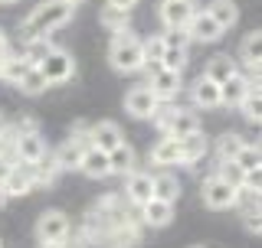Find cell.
<instances>
[{
    "label": "cell",
    "mask_w": 262,
    "mask_h": 248,
    "mask_svg": "<svg viewBox=\"0 0 262 248\" xmlns=\"http://www.w3.org/2000/svg\"><path fill=\"white\" fill-rule=\"evenodd\" d=\"M147 160H151L154 167H161V170H167V167H180V137L164 134L158 144L151 147Z\"/></svg>",
    "instance_id": "2e32d148"
},
{
    "label": "cell",
    "mask_w": 262,
    "mask_h": 248,
    "mask_svg": "<svg viewBox=\"0 0 262 248\" xmlns=\"http://www.w3.org/2000/svg\"><path fill=\"white\" fill-rule=\"evenodd\" d=\"M154 196L177 206V200H180V180L174 177V173H167V170H164V173H154Z\"/></svg>",
    "instance_id": "83f0119b"
},
{
    "label": "cell",
    "mask_w": 262,
    "mask_h": 248,
    "mask_svg": "<svg viewBox=\"0 0 262 248\" xmlns=\"http://www.w3.org/2000/svg\"><path fill=\"white\" fill-rule=\"evenodd\" d=\"M76 7L69 0H39L33 10L23 16V33L27 36H49V33L62 30L72 20Z\"/></svg>",
    "instance_id": "6da1fadb"
},
{
    "label": "cell",
    "mask_w": 262,
    "mask_h": 248,
    "mask_svg": "<svg viewBox=\"0 0 262 248\" xmlns=\"http://www.w3.org/2000/svg\"><path fill=\"white\" fill-rule=\"evenodd\" d=\"M98 23H102L108 33H118V30H128L131 23V10H118V7H102V13H98Z\"/></svg>",
    "instance_id": "4dcf8cb0"
},
{
    "label": "cell",
    "mask_w": 262,
    "mask_h": 248,
    "mask_svg": "<svg viewBox=\"0 0 262 248\" xmlns=\"http://www.w3.org/2000/svg\"><path fill=\"white\" fill-rule=\"evenodd\" d=\"M108 62L115 72H125V76H131V72H138L144 65V49H141V39L128 30H118L112 36V46H108Z\"/></svg>",
    "instance_id": "7a4b0ae2"
},
{
    "label": "cell",
    "mask_w": 262,
    "mask_h": 248,
    "mask_svg": "<svg viewBox=\"0 0 262 248\" xmlns=\"http://www.w3.org/2000/svg\"><path fill=\"white\" fill-rule=\"evenodd\" d=\"M53 49H56V46L49 43V36H27V43H23V53H20V56H23L30 65H39L49 53H53Z\"/></svg>",
    "instance_id": "f1b7e54d"
},
{
    "label": "cell",
    "mask_w": 262,
    "mask_h": 248,
    "mask_svg": "<svg viewBox=\"0 0 262 248\" xmlns=\"http://www.w3.org/2000/svg\"><path fill=\"white\" fill-rule=\"evenodd\" d=\"M200 200H203V206H207V209L223 212V209H233V206L239 203V189L229 186L226 180H220L216 173H213V177L203 180V186H200Z\"/></svg>",
    "instance_id": "3957f363"
},
{
    "label": "cell",
    "mask_w": 262,
    "mask_h": 248,
    "mask_svg": "<svg viewBox=\"0 0 262 248\" xmlns=\"http://www.w3.org/2000/svg\"><path fill=\"white\" fill-rule=\"evenodd\" d=\"M184 30H187V36H190V43H216V39H223V33H226L207 10H196L190 20H187Z\"/></svg>",
    "instance_id": "30bf717a"
},
{
    "label": "cell",
    "mask_w": 262,
    "mask_h": 248,
    "mask_svg": "<svg viewBox=\"0 0 262 248\" xmlns=\"http://www.w3.org/2000/svg\"><path fill=\"white\" fill-rule=\"evenodd\" d=\"M161 69L184 72V69H187V49H164V56H161Z\"/></svg>",
    "instance_id": "e575fe53"
},
{
    "label": "cell",
    "mask_w": 262,
    "mask_h": 248,
    "mask_svg": "<svg viewBox=\"0 0 262 248\" xmlns=\"http://www.w3.org/2000/svg\"><path fill=\"white\" fill-rule=\"evenodd\" d=\"M39 72H43L46 85H66V82L76 76V59H72V53H66V49L56 46L53 53L39 62Z\"/></svg>",
    "instance_id": "277c9868"
},
{
    "label": "cell",
    "mask_w": 262,
    "mask_h": 248,
    "mask_svg": "<svg viewBox=\"0 0 262 248\" xmlns=\"http://www.w3.org/2000/svg\"><path fill=\"white\" fill-rule=\"evenodd\" d=\"M200 10L196 0H161L158 4V20L164 30H184L187 20Z\"/></svg>",
    "instance_id": "5b68a950"
},
{
    "label": "cell",
    "mask_w": 262,
    "mask_h": 248,
    "mask_svg": "<svg viewBox=\"0 0 262 248\" xmlns=\"http://www.w3.org/2000/svg\"><path fill=\"white\" fill-rule=\"evenodd\" d=\"M154 196V173L147 170H131L125 177V200L131 206H144Z\"/></svg>",
    "instance_id": "8fae6325"
},
{
    "label": "cell",
    "mask_w": 262,
    "mask_h": 248,
    "mask_svg": "<svg viewBox=\"0 0 262 248\" xmlns=\"http://www.w3.org/2000/svg\"><path fill=\"white\" fill-rule=\"evenodd\" d=\"M246 92H249V79H246V76L226 79L223 85H220V105H226V108H236V105L246 98Z\"/></svg>",
    "instance_id": "484cf974"
},
{
    "label": "cell",
    "mask_w": 262,
    "mask_h": 248,
    "mask_svg": "<svg viewBox=\"0 0 262 248\" xmlns=\"http://www.w3.org/2000/svg\"><path fill=\"white\" fill-rule=\"evenodd\" d=\"M243 226L249 235H259L262 232V219H259V206H249V209H243Z\"/></svg>",
    "instance_id": "74e56055"
},
{
    "label": "cell",
    "mask_w": 262,
    "mask_h": 248,
    "mask_svg": "<svg viewBox=\"0 0 262 248\" xmlns=\"http://www.w3.org/2000/svg\"><path fill=\"white\" fill-rule=\"evenodd\" d=\"M180 72H170V69H158L151 79H147V88L154 92V98L158 102H174V98L180 95Z\"/></svg>",
    "instance_id": "9a60e30c"
},
{
    "label": "cell",
    "mask_w": 262,
    "mask_h": 248,
    "mask_svg": "<svg viewBox=\"0 0 262 248\" xmlns=\"http://www.w3.org/2000/svg\"><path fill=\"white\" fill-rule=\"evenodd\" d=\"M105 4H108V7H118V10H135L141 0H105Z\"/></svg>",
    "instance_id": "ab89813d"
},
{
    "label": "cell",
    "mask_w": 262,
    "mask_h": 248,
    "mask_svg": "<svg viewBox=\"0 0 262 248\" xmlns=\"http://www.w3.org/2000/svg\"><path fill=\"white\" fill-rule=\"evenodd\" d=\"M216 177H220V180H226L229 186H236V189H239V186H243V177H246V173H243L239 167H236L233 160H220V163H216Z\"/></svg>",
    "instance_id": "836d02e7"
},
{
    "label": "cell",
    "mask_w": 262,
    "mask_h": 248,
    "mask_svg": "<svg viewBox=\"0 0 262 248\" xmlns=\"http://www.w3.org/2000/svg\"><path fill=\"white\" fill-rule=\"evenodd\" d=\"M105 238V248H135L141 242V232H138L135 222H125V226H115L102 235Z\"/></svg>",
    "instance_id": "603a6c76"
},
{
    "label": "cell",
    "mask_w": 262,
    "mask_h": 248,
    "mask_svg": "<svg viewBox=\"0 0 262 248\" xmlns=\"http://www.w3.org/2000/svg\"><path fill=\"white\" fill-rule=\"evenodd\" d=\"M7 56H10V53H7ZM7 56H0V62H4V59H7Z\"/></svg>",
    "instance_id": "7dc6e473"
},
{
    "label": "cell",
    "mask_w": 262,
    "mask_h": 248,
    "mask_svg": "<svg viewBox=\"0 0 262 248\" xmlns=\"http://www.w3.org/2000/svg\"><path fill=\"white\" fill-rule=\"evenodd\" d=\"M7 170H10V160H7V154H4V151H0V180H4V177H7Z\"/></svg>",
    "instance_id": "60d3db41"
},
{
    "label": "cell",
    "mask_w": 262,
    "mask_h": 248,
    "mask_svg": "<svg viewBox=\"0 0 262 248\" xmlns=\"http://www.w3.org/2000/svg\"><path fill=\"white\" fill-rule=\"evenodd\" d=\"M46 154V140L39 131H27V134H13V157L20 163H36Z\"/></svg>",
    "instance_id": "7c38bea8"
},
{
    "label": "cell",
    "mask_w": 262,
    "mask_h": 248,
    "mask_svg": "<svg viewBox=\"0 0 262 248\" xmlns=\"http://www.w3.org/2000/svg\"><path fill=\"white\" fill-rule=\"evenodd\" d=\"M233 163H236V167H239L243 173L259 170V167H262V151H259V140H256V144H243V147H239V154L233 157Z\"/></svg>",
    "instance_id": "1f68e13d"
},
{
    "label": "cell",
    "mask_w": 262,
    "mask_h": 248,
    "mask_svg": "<svg viewBox=\"0 0 262 248\" xmlns=\"http://www.w3.org/2000/svg\"><path fill=\"white\" fill-rule=\"evenodd\" d=\"M243 144H246L243 134H236V131H226V134L216 140V160H233V157L239 154Z\"/></svg>",
    "instance_id": "d6a6232c"
},
{
    "label": "cell",
    "mask_w": 262,
    "mask_h": 248,
    "mask_svg": "<svg viewBox=\"0 0 262 248\" xmlns=\"http://www.w3.org/2000/svg\"><path fill=\"white\" fill-rule=\"evenodd\" d=\"M36 248H59V242H36Z\"/></svg>",
    "instance_id": "7bdbcfd3"
},
{
    "label": "cell",
    "mask_w": 262,
    "mask_h": 248,
    "mask_svg": "<svg viewBox=\"0 0 262 248\" xmlns=\"http://www.w3.org/2000/svg\"><path fill=\"white\" fill-rule=\"evenodd\" d=\"M69 232H72V222L59 209H46L43 216L36 219V238L39 242H62Z\"/></svg>",
    "instance_id": "ba28073f"
},
{
    "label": "cell",
    "mask_w": 262,
    "mask_h": 248,
    "mask_svg": "<svg viewBox=\"0 0 262 248\" xmlns=\"http://www.w3.org/2000/svg\"><path fill=\"white\" fill-rule=\"evenodd\" d=\"M59 163H56V154H43L36 163H33V180H36V189L39 186H53L56 183V177H59Z\"/></svg>",
    "instance_id": "4316f807"
},
{
    "label": "cell",
    "mask_w": 262,
    "mask_h": 248,
    "mask_svg": "<svg viewBox=\"0 0 262 248\" xmlns=\"http://www.w3.org/2000/svg\"><path fill=\"white\" fill-rule=\"evenodd\" d=\"M190 98H193V108H203V111L220 108V85H216V82H210L207 76H200L190 85Z\"/></svg>",
    "instance_id": "ffe728a7"
},
{
    "label": "cell",
    "mask_w": 262,
    "mask_h": 248,
    "mask_svg": "<svg viewBox=\"0 0 262 248\" xmlns=\"http://www.w3.org/2000/svg\"><path fill=\"white\" fill-rule=\"evenodd\" d=\"M203 76H207L210 82H216V85H223L226 79L239 76V65H236V59H229V53H220V56H213V59H207Z\"/></svg>",
    "instance_id": "7402d4cb"
},
{
    "label": "cell",
    "mask_w": 262,
    "mask_h": 248,
    "mask_svg": "<svg viewBox=\"0 0 262 248\" xmlns=\"http://www.w3.org/2000/svg\"><path fill=\"white\" fill-rule=\"evenodd\" d=\"M69 4H72V7H79V4H85V0H69Z\"/></svg>",
    "instance_id": "bcb514c9"
},
{
    "label": "cell",
    "mask_w": 262,
    "mask_h": 248,
    "mask_svg": "<svg viewBox=\"0 0 262 248\" xmlns=\"http://www.w3.org/2000/svg\"><path fill=\"white\" fill-rule=\"evenodd\" d=\"M85 147H89V128L85 124H76V131L69 134V140L56 151L59 170H79V160H82V154H85Z\"/></svg>",
    "instance_id": "8992f818"
},
{
    "label": "cell",
    "mask_w": 262,
    "mask_h": 248,
    "mask_svg": "<svg viewBox=\"0 0 262 248\" xmlns=\"http://www.w3.org/2000/svg\"><path fill=\"white\" fill-rule=\"evenodd\" d=\"M158 98H154V92L147 85H135V88H128V95H125V111L131 114L135 121H151V114L158 111Z\"/></svg>",
    "instance_id": "9c48e42d"
},
{
    "label": "cell",
    "mask_w": 262,
    "mask_h": 248,
    "mask_svg": "<svg viewBox=\"0 0 262 248\" xmlns=\"http://www.w3.org/2000/svg\"><path fill=\"white\" fill-rule=\"evenodd\" d=\"M259 53H262V33L259 30L246 33L243 43H239V59L246 62L249 76H259Z\"/></svg>",
    "instance_id": "cb8c5ba5"
},
{
    "label": "cell",
    "mask_w": 262,
    "mask_h": 248,
    "mask_svg": "<svg viewBox=\"0 0 262 248\" xmlns=\"http://www.w3.org/2000/svg\"><path fill=\"white\" fill-rule=\"evenodd\" d=\"M207 154H210V140L203 131L180 137V167H200L207 160Z\"/></svg>",
    "instance_id": "4fadbf2b"
},
{
    "label": "cell",
    "mask_w": 262,
    "mask_h": 248,
    "mask_svg": "<svg viewBox=\"0 0 262 248\" xmlns=\"http://www.w3.org/2000/svg\"><path fill=\"white\" fill-rule=\"evenodd\" d=\"M161 39H164V46H167V49H187V46H190L187 30H167V33H161Z\"/></svg>",
    "instance_id": "8d00e7d4"
},
{
    "label": "cell",
    "mask_w": 262,
    "mask_h": 248,
    "mask_svg": "<svg viewBox=\"0 0 262 248\" xmlns=\"http://www.w3.org/2000/svg\"><path fill=\"white\" fill-rule=\"evenodd\" d=\"M108 167L112 173H118V177H128L131 170H138V154H135V147L131 144H115L112 151H108Z\"/></svg>",
    "instance_id": "44dd1931"
},
{
    "label": "cell",
    "mask_w": 262,
    "mask_h": 248,
    "mask_svg": "<svg viewBox=\"0 0 262 248\" xmlns=\"http://www.w3.org/2000/svg\"><path fill=\"white\" fill-rule=\"evenodd\" d=\"M7 206V193H4V183H0V209Z\"/></svg>",
    "instance_id": "ee69618b"
},
{
    "label": "cell",
    "mask_w": 262,
    "mask_h": 248,
    "mask_svg": "<svg viewBox=\"0 0 262 248\" xmlns=\"http://www.w3.org/2000/svg\"><path fill=\"white\" fill-rule=\"evenodd\" d=\"M10 53V43H7V36H4V30H0V56H7Z\"/></svg>",
    "instance_id": "b9f144b4"
},
{
    "label": "cell",
    "mask_w": 262,
    "mask_h": 248,
    "mask_svg": "<svg viewBox=\"0 0 262 248\" xmlns=\"http://www.w3.org/2000/svg\"><path fill=\"white\" fill-rule=\"evenodd\" d=\"M4 183V193L7 200H20V196H27L36 189V180H33V163H10V170H7V177L0 180Z\"/></svg>",
    "instance_id": "52a82bcc"
},
{
    "label": "cell",
    "mask_w": 262,
    "mask_h": 248,
    "mask_svg": "<svg viewBox=\"0 0 262 248\" xmlns=\"http://www.w3.org/2000/svg\"><path fill=\"white\" fill-rule=\"evenodd\" d=\"M141 49H144V59H161L164 56V39H161V33H154V36H147V39H141Z\"/></svg>",
    "instance_id": "d590c367"
},
{
    "label": "cell",
    "mask_w": 262,
    "mask_h": 248,
    "mask_svg": "<svg viewBox=\"0 0 262 248\" xmlns=\"http://www.w3.org/2000/svg\"><path fill=\"white\" fill-rule=\"evenodd\" d=\"M196 131H200V118H196V111L170 108L167 131H164V134H170V137H187V134H196Z\"/></svg>",
    "instance_id": "ac0fdd59"
},
{
    "label": "cell",
    "mask_w": 262,
    "mask_h": 248,
    "mask_svg": "<svg viewBox=\"0 0 262 248\" xmlns=\"http://www.w3.org/2000/svg\"><path fill=\"white\" fill-rule=\"evenodd\" d=\"M138 212H141V222L147 229H164L174 222V203L158 200V196H151L144 206H138Z\"/></svg>",
    "instance_id": "5bb4252c"
},
{
    "label": "cell",
    "mask_w": 262,
    "mask_h": 248,
    "mask_svg": "<svg viewBox=\"0 0 262 248\" xmlns=\"http://www.w3.org/2000/svg\"><path fill=\"white\" fill-rule=\"evenodd\" d=\"M59 248H92V242H89L82 232H69V235L59 242Z\"/></svg>",
    "instance_id": "f35d334b"
},
{
    "label": "cell",
    "mask_w": 262,
    "mask_h": 248,
    "mask_svg": "<svg viewBox=\"0 0 262 248\" xmlns=\"http://www.w3.org/2000/svg\"><path fill=\"white\" fill-rule=\"evenodd\" d=\"M207 13L223 30H233L236 23H239V7H236V0H210V4H207Z\"/></svg>",
    "instance_id": "d4e9b609"
},
{
    "label": "cell",
    "mask_w": 262,
    "mask_h": 248,
    "mask_svg": "<svg viewBox=\"0 0 262 248\" xmlns=\"http://www.w3.org/2000/svg\"><path fill=\"white\" fill-rule=\"evenodd\" d=\"M79 170L85 173L89 180H105V177H112L108 151H98V147L89 144V147H85V154H82V160H79Z\"/></svg>",
    "instance_id": "e0dca14e"
},
{
    "label": "cell",
    "mask_w": 262,
    "mask_h": 248,
    "mask_svg": "<svg viewBox=\"0 0 262 248\" xmlns=\"http://www.w3.org/2000/svg\"><path fill=\"white\" fill-rule=\"evenodd\" d=\"M0 248H4V242H0Z\"/></svg>",
    "instance_id": "c3c4849f"
},
{
    "label": "cell",
    "mask_w": 262,
    "mask_h": 248,
    "mask_svg": "<svg viewBox=\"0 0 262 248\" xmlns=\"http://www.w3.org/2000/svg\"><path fill=\"white\" fill-rule=\"evenodd\" d=\"M16 88H20V95H30V98H36V95H43L49 85H46L43 72H39V65H30V69L23 72L20 79H16Z\"/></svg>",
    "instance_id": "f546056e"
},
{
    "label": "cell",
    "mask_w": 262,
    "mask_h": 248,
    "mask_svg": "<svg viewBox=\"0 0 262 248\" xmlns=\"http://www.w3.org/2000/svg\"><path fill=\"white\" fill-rule=\"evenodd\" d=\"M121 128L115 121H98V124H92L89 128V144L92 147H98V151H112L115 144H121Z\"/></svg>",
    "instance_id": "d6986e66"
},
{
    "label": "cell",
    "mask_w": 262,
    "mask_h": 248,
    "mask_svg": "<svg viewBox=\"0 0 262 248\" xmlns=\"http://www.w3.org/2000/svg\"><path fill=\"white\" fill-rule=\"evenodd\" d=\"M13 4H20V0H0V7H13Z\"/></svg>",
    "instance_id": "f6af8a7d"
}]
</instances>
